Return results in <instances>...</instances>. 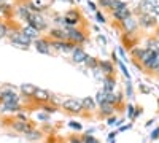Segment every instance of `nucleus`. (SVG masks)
Here are the masks:
<instances>
[{"label": "nucleus", "instance_id": "f257e3e1", "mask_svg": "<svg viewBox=\"0 0 159 143\" xmlns=\"http://www.w3.org/2000/svg\"><path fill=\"white\" fill-rule=\"evenodd\" d=\"M142 64L148 70H151V72L159 70V54L147 49V51H145V54H143V57H142Z\"/></svg>", "mask_w": 159, "mask_h": 143}, {"label": "nucleus", "instance_id": "f03ea898", "mask_svg": "<svg viewBox=\"0 0 159 143\" xmlns=\"http://www.w3.org/2000/svg\"><path fill=\"white\" fill-rule=\"evenodd\" d=\"M62 107L65 110H69L72 113H80L84 107H83V102L81 100H78V99H67V100H64L62 102Z\"/></svg>", "mask_w": 159, "mask_h": 143}, {"label": "nucleus", "instance_id": "7ed1b4c3", "mask_svg": "<svg viewBox=\"0 0 159 143\" xmlns=\"http://www.w3.org/2000/svg\"><path fill=\"white\" fill-rule=\"evenodd\" d=\"M10 40H11V43H13V45H18L19 48H27V46L32 43L30 38H29L27 35H24L22 32H16L15 35H13V37L10 38Z\"/></svg>", "mask_w": 159, "mask_h": 143}, {"label": "nucleus", "instance_id": "20e7f679", "mask_svg": "<svg viewBox=\"0 0 159 143\" xmlns=\"http://www.w3.org/2000/svg\"><path fill=\"white\" fill-rule=\"evenodd\" d=\"M67 35H69V42H72V43H83L84 40H86V37H84V34L81 32V30H78V29H75V27H69L67 29Z\"/></svg>", "mask_w": 159, "mask_h": 143}, {"label": "nucleus", "instance_id": "39448f33", "mask_svg": "<svg viewBox=\"0 0 159 143\" xmlns=\"http://www.w3.org/2000/svg\"><path fill=\"white\" fill-rule=\"evenodd\" d=\"M27 24L30 27H34L35 30H43L46 27V21L40 16V15H32L29 19H27Z\"/></svg>", "mask_w": 159, "mask_h": 143}, {"label": "nucleus", "instance_id": "423d86ee", "mask_svg": "<svg viewBox=\"0 0 159 143\" xmlns=\"http://www.w3.org/2000/svg\"><path fill=\"white\" fill-rule=\"evenodd\" d=\"M51 46H54L59 51H64V53H69V51H73L75 49V43L67 42V40H54V42L51 43Z\"/></svg>", "mask_w": 159, "mask_h": 143}, {"label": "nucleus", "instance_id": "0eeeda50", "mask_svg": "<svg viewBox=\"0 0 159 143\" xmlns=\"http://www.w3.org/2000/svg\"><path fill=\"white\" fill-rule=\"evenodd\" d=\"M35 49L42 54H51V43L45 38H37L35 40Z\"/></svg>", "mask_w": 159, "mask_h": 143}, {"label": "nucleus", "instance_id": "6e6552de", "mask_svg": "<svg viewBox=\"0 0 159 143\" xmlns=\"http://www.w3.org/2000/svg\"><path fill=\"white\" fill-rule=\"evenodd\" d=\"M139 22L142 27H153L156 24V19H154V15H151V13H142Z\"/></svg>", "mask_w": 159, "mask_h": 143}, {"label": "nucleus", "instance_id": "1a4fd4ad", "mask_svg": "<svg viewBox=\"0 0 159 143\" xmlns=\"http://www.w3.org/2000/svg\"><path fill=\"white\" fill-rule=\"evenodd\" d=\"M64 19H65V24H67L69 27H73L75 24L80 22V16H78L76 10H70V11H67V13L64 15Z\"/></svg>", "mask_w": 159, "mask_h": 143}, {"label": "nucleus", "instance_id": "9d476101", "mask_svg": "<svg viewBox=\"0 0 159 143\" xmlns=\"http://www.w3.org/2000/svg\"><path fill=\"white\" fill-rule=\"evenodd\" d=\"M72 53H73V62H76V64H81V62H84L88 59L86 51L81 46H75V49L72 51Z\"/></svg>", "mask_w": 159, "mask_h": 143}, {"label": "nucleus", "instance_id": "9b49d317", "mask_svg": "<svg viewBox=\"0 0 159 143\" xmlns=\"http://www.w3.org/2000/svg\"><path fill=\"white\" fill-rule=\"evenodd\" d=\"M157 5V0H142L139 3V13H148Z\"/></svg>", "mask_w": 159, "mask_h": 143}, {"label": "nucleus", "instance_id": "f8f14e48", "mask_svg": "<svg viewBox=\"0 0 159 143\" xmlns=\"http://www.w3.org/2000/svg\"><path fill=\"white\" fill-rule=\"evenodd\" d=\"M49 37L52 38V40H69L67 30H64V29H51Z\"/></svg>", "mask_w": 159, "mask_h": 143}, {"label": "nucleus", "instance_id": "ddd939ff", "mask_svg": "<svg viewBox=\"0 0 159 143\" xmlns=\"http://www.w3.org/2000/svg\"><path fill=\"white\" fill-rule=\"evenodd\" d=\"M113 18L115 19H118V21H126L127 18H130V10L126 7V8H121V10H116V11H113Z\"/></svg>", "mask_w": 159, "mask_h": 143}, {"label": "nucleus", "instance_id": "4468645a", "mask_svg": "<svg viewBox=\"0 0 159 143\" xmlns=\"http://www.w3.org/2000/svg\"><path fill=\"white\" fill-rule=\"evenodd\" d=\"M115 78L111 75H105L103 76V91H107V92H113L115 89Z\"/></svg>", "mask_w": 159, "mask_h": 143}, {"label": "nucleus", "instance_id": "2eb2a0df", "mask_svg": "<svg viewBox=\"0 0 159 143\" xmlns=\"http://www.w3.org/2000/svg\"><path fill=\"white\" fill-rule=\"evenodd\" d=\"M34 99L38 100V102H48V100H51V94L45 89H37L35 94H34Z\"/></svg>", "mask_w": 159, "mask_h": 143}, {"label": "nucleus", "instance_id": "dca6fc26", "mask_svg": "<svg viewBox=\"0 0 159 143\" xmlns=\"http://www.w3.org/2000/svg\"><path fill=\"white\" fill-rule=\"evenodd\" d=\"M99 69L105 75H113V64L110 60H99Z\"/></svg>", "mask_w": 159, "mask_h": 143}, {"label": "nucleus", "instance_id": "f3484780", "mask_svg": "<svg viewBox=\"0 0 159 143\" xmlns=\"http://www.w3.org/2000/svg\"><path fill=\"white\" fill-rule=\"evenodd\" d=\"M13 129H15V131H18V132H29L30 131V126L25 123V121H15L13 123Z\"/></svg>", "mask_w": 159, "mask_h": 143}, {"label": "nucleus", "instance_id": "a211bd4d", "mask_svg": "<svg viewBox=\"0 0 159 143\" xmlns=\"http://www.w3.org/2000/svg\"><path fill=\"white\" fill-rule=\"evenodd\" d=\"M37 89H38V87H35L34 84H22V86H21V92L25 94V97H34V94H35Z\"/></svg>", "mask_w": 159, "mask_h": 143}, {"label": "nucleus", "instance_id": "6ab92c4d", "mask_svg": "<svg viewBox=\"0 0 159 143\" xmlns=\"http://www.w3.org/2000/svg\"><path fill=\"white\" fill-rule=\"evenodd\" d=\"M22 34H24V35H27V37L30 38V40H37V35H38V30H35L34 27H30V25L27 24V25H25V27L22 29Z\"/></svg>", "mask_w": 159, "mask_h": 143}, {"label": "nucleus", "instance_id": "aec40b11", "mask_svg": "<svg viewBox=\"0 0 159 143\" xmlns=\"http://www.w3.org/2000/svg\"><path fill=\"white\" fill-rule=\"evenodd\" d=\"M123 24H124V29L127 30V34H132L135 30V27H137V22L132 19V18H127L126 21H123Z\"/></svg>", "mask_w": 159, "mask_h": 143}, {"label": "nucleus", "instance_id": "412c9836", "mask_svg": "<svg viewBox=\"0 0 159 143\" xmlns=\"http://www.w3.org/2000/svg\"><path fill=\"white\" fill-rule=\"evenodd\" d=\"M113 105L111 103H108V102H103V103H100V113L103 114V116H110L111 113H113Z\"/></svg>", "mask_w": 159, "mask_h": 143}, {"label": "nucleus", "instance_id": "4be33fe9", "mask_svg": "<svg viewBox=\"0 0 159 143\" xmlns=\"http://www.w3.org/2000/svg\"><path fill=\"white\" fill-rule=\"evenodd\" d=\"M18 110H21L19 102H10V103H3V110L2 111H11V113H15Z\"/></svg>", "mask_w": 159, "mask_h": 143}, {"label": "nucleus", "instance_id": "5701e85b", "mask_svg": "<svg viewBox=\"0 0 159 143\" xmlns=\"http://www.w3.org/2000/svg\"><path fill=\"white\" fill-rule=\"evenodd\" d=\"M84 64L91 69V70H96V69H99V60L97 59H94V57H91V56H88V59L84 60Z\"/></svg>", "mask_w": 159, "mask_h": 143}, {"label": "nucleus", "instance_id": "b1692460", "mask_svg": "<svg viewBox=\"0 0 159 143\" xmlns=\"http://www.w3.org/2000/svg\"><path fill=\"white\" fill-rule=\"evenodd\" d=\"M107 96H108L107 91H99L97 97H96V102L99 103V105H100V103H103V102H107Z\"/></svg>", "mask_w": 159, "mask_h": 143}, {"label": "nucleus", "instance_id": "393cba45", "mask_svg": "<svg viewBox=\"0 0 159 143\" xmlns=\"http://www.w3.org/2000/svg\"><path fill=\"white\" fill-rule=\"evenodd\" d=\"M29 10H30V8H25V7H19V8H18L19 15H21V16H22L25 21H27V19L32 16V13H29Z\"/></svg>", "mask_w": 159, "mask_h": 143}, {"label": "nucleus", "instance_id": "a878e982", "mask_svg": "<svg viewBox=\"0 0 159 143\" xmlns=\"http://www.w3.org/2000/svg\"><path fill=\"white\" fill-rule=\"evenodd\" d=\"M127 3L126 2H121V0H113V3H111V10L116 11V10H121V8H126Z\"/></svg>", "mask_w": 159, "mask_h": 143}, {"label": "nucleus", "instance_id": "bb28decb", "mask_svg": "<svg viewBox=\"0 0 159 143\" xmlns=\"http://www.w3.org/2000/svg\"><path fill=\"white\" fill-rule=\"evenodd\" d=\"M81 102H83V107H84V108H89V110H92V108L96 107L94 100H92L91 97H86V99H84V100H81Z\"/></svg>", "mask_w": 159, "mask_h": 143}, {"label": "nucleus", "instance_id": "cd10ccee", "mask_svg": "<svg viewBox=\"0 0 159 143\" xmlns=\"http://www.w3.org/2000/svg\"><path fill=\"white\" fill-rule=\"evenodd\" d=\"M116 62H118V65H119V69H121V72H123V73H124V76H126V78H127V80H130V73H129V72H127V69H126V65H124V64H123V62H121V60H119V59H118V60H116Z\"/></svg>", "mask_w": 159, "mask_h": 143}, {"label": "nucleus", "instance_id": "c85d7f7f", "mask_svg": "<svg viewBox=\"0 0 159 143\" xmlns=\"http://www.w3.org/2000/svg\"><path fill=\"white\" fill-rule=\"evenodd\" d=\"M111 3H113V0H99V5L102 8H110L111 10Z\"/></svg>", "mask_w": 159, "mask_h": 143}, {"label": "nucleus", "instance_id": "c756f323", "mask_svg": "<svg viewBox=\"0 0 159 143\" xmlns=\"http://www.w3.org/2000/svg\"><path fill=\"white\" fill-rule=\"evenodd\" d=\"M7 34H8V29H7V25L0 21V38H3V37H7Z\"/></svg>", "mask_w": 159, "mask_h": 143}, {"label": "nucleus", "instance_id": "7c9ffc66", "mask_svg": "<svg viewBox=\"0 0 159 143\" xmlns=\"http://www.w3.org/2000/svg\"><path fill=\"white\" fill-rule=\"evenodd\" d=\"M25 137L30 138V140H37V138H40V132H32V131H29V132H25Z\"/></svg>", "mask_w": 159, "mask_h": 143}, {"label": "nucleus", "instance_id": "2f4dec72", "mask_svg": "<svg viewBox=\"0 0 159 143\" xmlns=\"http://www.w3.org/2000/svg\"><path fill=\"white\" fill-rule=\"evenodd\" d=\"M84 143H100L99 140H96L94 137H92V135H84Z\"/></svg>", "mask_w": 159, "mask_h": 143}, {"label": "nucleus", "instance_id": "473e14b6", "mask_svg": "<svg viewBox=\"0 0 159 143\" xmlns=\"http://www.w3.org/2000/svg\"><path fill=\"white\" fill-rule=\"evenodd\" d=\"M134 114H135V107H134V105H129V107H127V116L134 119Z\"/></svg>", "mask_w": 159, "mask_h": 143}, {"label": "nucleus", "instance_id": "72a5a7b5", "mask_svg": "<svg viewBox=\"0 0 159 143\" xmlns=\"http://www.w3.org/2000/svg\"><path fill=\"white\" fill-rule=\"evenodd\" d=\"M96 19H97L99 24H103V22H105V16L102 15L100 11H96Z\"/></svg>", "mask_w": 159, "mask_h": 143}, {"label": "nucleus", "instance_id": "f704fd0d", "mask_svg": "<svg viewBox=\"0 0 159 143\" xmlns=\"http://www.w3.org/2000/svg\"><path fill=\"white\" fill-rule=\"evenodd\" d=\"M126 92H127V97L132 99V83L130 80H127V86H126Z\"/></svg>", "mask_w": 159, "mask_h": 143}, {"label": "nucleus", "instance_id": "c9c22d12", "mask_svg": "<svg viewBox=\"0 0 159 143\" xmlns=\"http://www.w3.org/2000/svg\"><path fill=\"white\" fill-rule=\"evenodd\" d=\"M118 54L121 56V59H123V60H127V59H126V53H124L123 46H119V48H118Z\"/></svg>", "mask_w": 159, "mask_h": 143}, {"label": "nucleus", "instance_id": "e433bc0d", "mask_svg": "<svg viewBox=\"0 0 159 143\" xmlns=\"http://www.w3.org/2000/svg\"><path fill=\"white\" fill-rule=\"evenodd\" d=\"M156 138H159V127H156L151 132V140H156Z\"/></svg>", "mask_w": 159, "mask_h": 143}, {"label": "nucleus", "instance_id": "4c0bfd02", "mask_svg": "<svg viewBox=\"0 0 159 143\" xmlns=\"http://www.w3.org/2000/svg\"><path fill=\"white\" fill-rule=\"evenodd\" d=\"M88 8H89V10H92V11H97L96 3H94V2H91V0H88Z\"/></svg>", "mask_w": 159, "mask_h": 143}, {"label": "nucleus", "instance_id": "58836bf2", "mask_svg": "<svg viewBox=\"0 0 159 143\" xmlns=\"http://www.w3.org/2000/svg\"><path fill=\"white\" fill-rule=\"evenodd\" d=\"M69 126H70V127H73V129H76V131H80V129H81V124H80V123H75V121H72Z\"/></svg>", "mask_w": 159, "mask_h": 143}, {"label": "nucleus", "instance_id": "ea45409f", "mask_svg": "<svg viewBox=\"0 0 159 143\" xmlns=\"http://www.w3.org/2000/svg\"><path fill=\"white\" fill-rule=\"evenodd\" d=\"M97 40H99L102 45H107V38H105V35H99V37H97Z\"/></svg>", "mask_w": 159, "mask_h": 143}, {"label": "nucleus", "instance_id": "a19ab883", "mask_svg": "<svg viewBox=\"0 0 159 143\" xmlns=\"http://www.w3.org/2000/svg\"><path fill=\"white\" fill-rule=\"evenodd\" d=\"M151 15H156V16H159V3H157V5H156V7L151 10Z\"/></svg>", "mask_w": 159, "mask_h": 143}, {"label": "nucleus", "instance_id": "79ce46f5", "mask_svg": "<svg viewBox=\"0 0 159 143\" xmlns=\"http://www.w3.org/2000/svg\"><path fill=\"white\" fill-rule=\"evenodd\" d=\"M43 110H45L46 113H54V111H56V107H45Z\"/></svg>", "mask_w": 159, "mask_h": 143}, {"label": "nucleus", "instance_id": "37998d69", "mask_svg": "<svg viewBox=\"0 0 159 143\" xmlns=\"http://www.w3.org/2000/svg\"><path fill=\"white\" fill-rule=\"evenodd\" d=\"M108 124H110V126H113V124H119V123H118V119H116V118H110V119H108Z\"/></svg>", "mask_w": 159, "mask_h": 143}, {"label": "nucleus", "instance_id": "c03bdc74", "mask_svg": "<svg viewBox=\"0 0 159 143\" xmlns=\"http://www.w3.org/2000/svg\"><path fill=\"white\" fill-rule=\"evenodd\" d=\"M37 118H38V119H45V121H46V119H48V116H46V114H43V113H40V114L37 116Z\"/></svg>", "mask_w": 159, "mask_h": 143}, {"label": "nucleus", "instance_id": "a18cd8bd", "mask_svg": "<svg viewBox=\"0 0 159 143\" xmlns=\"http://www.w3.org/2000/svg\"><path fill=\"white\" fill-rule=\"evenodd\" d=\"M115 137H116V132H111V134L108 135V140H110V141H113V138H115Z\"/></svg>", "mask_w": 159, "mask_h": 143}, {"label": "nucleus", "instance_id": "49530a36", "mask_svg": "<svg viewBox=\"0 0 159 143\" xmlns=\"http://www.w3.org/2000/svg\"><path fill=\"white\" fill-rule=\"evenodd\" d=\"M70 143H81V141H80L78 138H72V140H70Z\"/></svg>", "mask_w": 159, "mask_h": 143}, {"label": "nucleus", "instance_id": "de8ad7c7", "mask_svg": "<svg viewBox=\"0 0 159 143\" xmlns=\"http://www.w3.org/2000/svg\"><path fill=\"white\" fill-rule=\"evenodd\" d=\"M64 2H67V3H73V0H64Z\"/></svg>", "mask_w": 159, "mask_h": 143}, {"label": "nucleus", "instance_id": "09e8293b", "mask_svg": "<svg viewBox=\"0 0 159 143\" xmlns=\"http://www.w3.org/2000/svg\"><path fill=\"white\" fill-rule=\"evenodd\" d=\"M76 2H78V0H76Z\"/></svg>", "mask_w": 159, "mask_h": 143}]
</instances>
